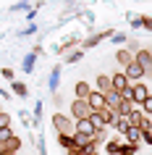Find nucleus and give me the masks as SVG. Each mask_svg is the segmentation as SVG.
Returning a JSON list of instances; mask_svg holds the SVG:
<instances>
[{
    "instance_id": "f257e3e1",
    "label": "nucleus",
    "mask_w": 152,
    "mask_h": 155,
    "mask_svg": "<svg viewBox=\"0 0 152 155\" xmlns=\"http://www.w3.org/2000/svg\"><path fill=\"white\" fill-rule=\"evenodd\" d=\"M110 90H115V92H121L123 97H128L131 82H128V76L123 71H118V74H113V76H110Z\"/></svg>"
},
{
    "instance_id": "f03ea898",
    "label": "nucleus",
    "mask_w": 152,
    "mask_h": 155,
    "mask_svg": "<svg viewBox=\"0 0 152 155\" xmlns=\"http://www.w3.org/2000/svg\"><path fill=\"white\" fill-rule=\"evenodd\" d=\"M53 126L58 129V134H73V118L66 116V113H60V110L53 116Z\"/></svg>"
},
{
    "instance_id": "7ed1b4c3",
    "label": "nucleus",
    "mask_w": 152,
    "mask_h": 155,
    "mask_svg": "<svg viewBox=\"0 0 152 155\" xmlns=\"http://www.w3.org/2000/svg\"><path fill=\"white\" fill-rule=\"evenodd\" d=\"M89 113H92V110H89V105H87V100H81V97L71 100V108H68V116H71L73 121H79V118H87Z\"/></svg>"
},
{
    "instance_id": "20e7f679",
    "label": "nucleus",
    "mask_w": 152,
    "mask_h": 155,
    "mask_svg": "<svg viewBox=\"0 0 152 155\" xmlns=\"http://www.w3.org/2000/svg\"><path fill=\"white\" fill-rule=\"evenodd\" d=\"M150 95V90H147V84L144 82H134L131 84V90H128V100L134 103V105H142V100Z\"/></svg>"
},
{
    "instance_id": "39448f33",
    "label": "nucleus",
    "mask_w": 152,
    "mask_h": 155,
    "mask_svg": "<svg viewBox=\"0 0 152 155\" xmlns=\"http://www.w3.org/2000/svg\"><path fill=\"white\" fill-rule=\"evenodd\" d=\"M87 105H89V110H95V113H100V110H105V92H100V90H92L87 95Z\"/></svg>"
},
{
    "instance_id": "423d86ee",
    "label": "nucleus",
    "mask_w": 152,
    "mask_h": 155,
    "mask_svg": "<svg viewBox=\"0 0 152 155\" xmlns=\"http://www.w3.org/2000/svg\"><path fill=\"white\" fill-rule=\"evenodd\" d=\"M134 61H136L139 66H142L144 71H150V66H152V50H147V48L134 50Z\"/></svg>"
},
{
    "instance_id": "0eeeda50",
    "label": "nucleus",
    "mask_w": 152,
    "mask_h": 155,
    "mask_svg": "<svg viewBox=\"0 0 152 155\" xmlns=\"http://www.w3.org/2000/svg\"><path fill=\"white\" fill-rule=\"evenodd\" d=\"M123 74H126L128 79H142V76H147V71H144L136 61H128V63L123 66Z\"/></svg>"
},
{
    "instance_id": "6e6552de",
    "label": "nucleus",
    "mask_w": 152,
    "mask_h": 155,
    "mask_svg": "<svg viewBox=\"0 0 152 155\" xmlns=\"http://www.w3.org/2000/svg\"><path fill=\"white\" fill-rule=\"evenodd\" d=\"M0 147H3V155H16L18 153V147H21V137H8L5 142H0Z\"/></svg>"
},
{
    "instance_id": "1a4fd4ad",
    "label": "nucleus",
    "mask_w": 152,
    "mask_h": 155,
    "mask_svg": "<svg viewBox=\"0 0 152 155\" xmlns=\"http://www.w3.org/2000/svg\"><path fill=\"white\" fill-rule=\"evenodd\" d=\"M110 29H108V32H97V34H92V37H87V40L81 42V50H89V48H97V45H100V42L105 40V37H110Z\"/></svg>"
},
{
    "instance_id": "9d476101",
    "label": "nucleus",
    "mask_w": 152,
    "mask_h": 155,
    "mask_svg": "<svg viewBox=\"0 0 152 155\" xmlns=\"http://www.w3.org/2000/svg\"><path fill=\"white\" fill-rule=\"evenodd\" d=\"M121 92H115V90H108L105 92V105L110 108V110H115V113H118V105H121Z\"/></svg>"
},
{
    "instance_id": "9b49d317",
    "label": "nucleus",
    "mask_w": 152,
    "mask_h": 155,
    "mask_svg": "<svg viewBox=\"0 0 152 155\" xmlns=\"http://www.w3.org/2000/svg\"><path fill=\"white\" fill-rule=\"evenodd\" d=\"M73 131H81V134H87V137H92L95 134V126H92V121L89 118H79V121H73Z\"/></svg>"
},
{
    "instance_id": "f8f14e48",
    "label": "nucleus",
    "mask_w": 152,
    "mask_h": 155,
    "mask_svg": "<svg viewBox=\"0 0 152 155\" xmlns=\"http://www.w3.org/2000/svg\"><path fill=\"white\" fill-rule=\"evenodd\" d=\"M89 92H92V84H89V82H84V79L73 84V95H76V97L87 100V95H89Z\"/></svg>"
},
{
    "instance_id": "ddd939ff",
    "label": "nucleus",
    "mask_w": 152,
    "mask_h": 155,
    "mask_svg": "<svg viewBox=\"0 0 152 155\" xmlns=\"http://www.w3.org/2000/svg\"><path fill=\"white\" fill-rule=\"evenodd\" d=\"M121 150H123V139H105V153L108 155H121Z\"/></svg>"
},
{
    "instance_id": "4468645a",
    "label": "nucleus",
    "mask_w": 152,
    "mask_h": 155,
    "mask_svg": "<svg viewBox=\"0 0 152 155\" xmlns=\"http://www.w3.org/2000/svg\"><path fill=\"white\" fill-rule=\"evenodd\" d=\"M89 121H92V126H95L97 131H102V129H108V124H105V118H102V113H95V110H92V113L87 116Z\"/></svg>"
},
{
    "instance_id": "2eb2a0df",
    "label": "nucleus",
    "mask_w": 152,
    "mask_h": 155,
    "mask_svg": "<svg viewBox=\"0 0 152 155\" xmlns=\"http://www.w3.org/2000/svg\"><path fill=\"white\" fill-rule=\"evenodd\" d=\"M95 90H100V92H108V90H110V76L100 74V76L95 79Z\"/></svg>"
},
{
    "instance_id": "dca6fc26",
    "label": "nucleus",
    "mask_w": 152,
    "mask_h": 155,
    "mask_svg": "<svg viewBox=\"0 0 152 155\" xmlns=\"http://www.w3.org/2000/svg\"><path fill=\"white\" fill-rule=\"evenodd\" d=\"M115 61H118L121 66H126L128 61H134V53H131L128 48H126V50H118V53H115Z\"/></svg>"
},
{
    "instance_id": "f3484780",
    "label": "nucleus",
    "mask_w": 152,
    "mask_h": 155,
    "mask_svg": "<svg viewBox=\"0 0 152 155\" xmlns=\"http://www.w3.org/2000/svg\"><path fill=\"white\" fill-rule=\"evenodd\" d=\"M58 145H60V150H71L73 147V134H58Z\"/></svg>"
},
{
    "instance_id": "a211bd4d",
    "label": "nucleus",
    "mask_w": 152,
    "mask_h": 155,
    "mask_svg": "<svg viewBox=\"0 0 152 155\" xmlns=\"http://www.w3.org/2000/svg\"><path fill=\"white\" fill-rule=\"evenodd\" d=\"M34 63H37V53H29V55L24 58V63H21V68H24L26 74H32V71H34Z\"/></svg>"
},
{
    "instance_id": "6ab92c4d",
    "label": "nucleus",
    "mask_w": 152,
    "mask_h": 155,
    "mask_svg": "<svg viewBox=\"0 0 152 155\" xmlns=\"http://www.w3.org/2000/svg\"><path fill=\"white\" fill-rule=\"evenodd\" d=\"M113 126L118 129V134H123V131H126L128 126H131V124H128V118H126V116H115V121H113Z\"/></svg>"
},
{
    "instance_id": "aec40b11",
    "label": "nucleus",
    "mask_w": 152,
    "mask_h": 155,
    "mask_svg": "<svg viewBox=\"0 0 152 155\" xmlns=\"http://www.w3.org/2000/svg\"><path fill=\"white\" fill-rule=\"evenodd\" d=\"M11 87H13V92H16L18 97H26V95H29V90H26V84H24V82H16V79H11Z\"/></svg>"
},
{
    "instance_id": "412c9836",
    "label": "nucleus",
    "mask_w": 152,
    "mask_h": 155,
    "mask_svg": "<svg viewBox=\"0 0 152 155\" xmlns=\"http://www.w3.org/2000/svg\"><path fill=\"white\" fill-rule=\"evenodd\" d=\"M58 84H60V66H55V68H53V74H50V90L55 92Z\"/></svg>"
},
{
    "instance_id": "4be33fe9",
    "label": "nucleus",
    "mask_w": 152,
    "mask_h": 155,
    "mask_svg": "<svg viewBox=\"0 0 152 155\" xmlns=\"http://www.w3.org/2000/svg\"><path fill=\"white\" fill-rule=\"evenodd\" d=\"M121 97H123V95H121ZM131 108H136V105H134V103H131L128 97H123V100H121V105H118V116H126Z\"/></svg>"
},
{
    "instance_id": "5701e85b",
    "label": "nucleus",
    "mask_w": 152,
    "mask_h": 155,
    "mask_svg": "<svg viewBox=\"0 0 152 155\" xmlns=\"http://www.w3.org/2000/svg\"><path fill=\"white\" fill-rule=\"evenodd\" d=\"M81 58H84V50L79 48V50H73V53H68V55H66L63 61H66V63H79Z\"/></svg>"
},
{
    "instance_id": "b1692460",
    "label": "nucleus",
    "mask_w": 152,
    "mask_h": 155,
    "mask_svg": "<svg viewBox=\"0 0 152 155\" xmlns=\"http://www.w3.org/2000/svg\"><path fill=\"white\" fill-rule=\"evenodd\" d=\"M139 108H142V113L152 116V92H150V95H147V97L142 100V105H139Z\"/></svg>"
},
{
    "instance_id": "393cba45",
    "label": "nucleus",
    "mask_w": 152,
    "mask_h": 155,
    "mask_svg": "<svg viewBox=\"0 0 152 155\" xmlns=\"http://www.w3.org/2000/svg\"><path fill=\"white\" fill-rule=\"evenodd\" d=\"M8 137H13V131H11V124H8V126H0V142H5Z\"/></svg>"
},
{
    "instance_id": "a878e982",
    "label": "nucleus",
    "mask_w": 152,
    "mask_h": 155,
    "mask_svg": "<svg viewBox=\"0 0 152 155\" xmlns=\"http://www.w3.org/2000/svg\"><path fill=\"white\" fill-rule=\"evenodd\" d=\"M139 129H142V134H150V131H152V121H150V116H144V121H142V126H139Z\"/></svg>"
},
{
    "instance_id": "bb28decb",
    "label": "nucleus",
    "mask_w": 152,
    "mask_h": 155,
    "mask_svg": "<svg viewBox=\"0 0 152 155\" xmlns=\"http://www.w3.org/2000/svg\"><path fill=\"white\" fill-rule=\"evenodd\" d=\"M8 124H11V116L5 110H0V126H8Z\"/></svg>"
},
{
    "instance_id": "cd10ccee",
    "label": "nucleus",
    "mask_w": 152,
    "mask_h": 155,
    "mask_svg": "<svg viewBox=\"0 0 152 155\" xmlns=\"http://www.w3.org/2000/svg\"><path fill=\"white\" fill-rule=\"evenodd\" d=\"M139 21H142V26H144V29H150V32H152V18H150V16L139 18Z\"/></svg>"
},
{
    "instance_id": "c85d7f7f",
    "label": "nucleus",
    "mask_w": 152,
    "mask_h": 155,
    "mask_svg": "<svg viewBox=\"0 0 152 155\" xmlns=\"http://www.w3.org/2000/svg\"><path fill=\"white\" fill-rule=\"evenodd\" d=\"M3 79H13V68H3Z\"/></svg>"
},
{
    "instance_id": "c756f323",
    "label": "nucleus",
    "mask_w": 152,
    "mask_h": 155,
    "mask_svg": "<svg viewBox=\"0 0 152 155\" xmlns=\"http://www.w3.org/2000/svg\"><path fill=\"white\" fill-rule=\"evenodd\" d=\"M147 74H150V79H152V66H150V71H147Z\"/></svg>"
},
{
    "instance_id": "7c9ffc66",
    "label": "nucleus",
    "mask_w": 152,
    "mask_h": 155,
    "mask_svg": "<svg viewBox=\"0 0 152 155\" xmlns=\"http://www.w3.org/2000/svg\"><path fill=\"white\" fill-rule=\"evenodd\" d=\"M150 145H152V131H150Z\"/></svg>"
},
{
    "instance_id": "2f4dec72",
    "label": "nucleus",
    "mask_w": 152,
    "mask_h": 155,
    "mask_svg": "<svg viewBox=\"0 0 152 155\" xmlns=\"http://www.w3.org/2000/svg\"><path fill=\"white\" fill-rule=\"evenodd\" d=\"M89 155H97V150H95V153H89Z\"/></svg>"
}]
</instances>
